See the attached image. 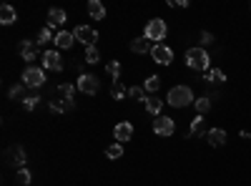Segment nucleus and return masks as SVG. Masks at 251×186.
Instances as JSON below:
<instances>
[{"label": "nucleus", "instance_id": "obj_28", "mask_svg": "<svg viewBox=\"0 0 251 186\" xmlns=\"http://www.w3.org/2000/svg\"><path fill=\"white\" fill-rule=\"evenodd\" d=\"M106 71L113 78V83H116V80H121V63H118V60H111V63L106 66Z\"/></svg>", "mask_w": 251, "mask_h": 186}, {"label": "nucleus", "instance_id": "obj_14", "mask_svg": "<svg viewBox=\"0 0 251 186\" xmlns=\"http://www.w3.org/2000/svg\"><path fill=\"white\" fill-rule=\"evenodd\" d=\"M73 40H75V35H73V33H68V30H60V33H55V48H60V51H68V48L73 46Z\"/></svg>", "mask_w": 251, "mask_h": 186}, {"label": "nucleus", "instance_id": "obj_17", "mask_svg": "<svg viewBox=\"0 0 251 186\" xmlns=\"http://www.w3.org/2000/svg\"><path fill=\"white\" fill-rule=\"evenodd\" d=\"M15 20H18V13H15V8L5 3L3 8H0V23H3V26H13Z\"/></svg>", "mask_w": 251, "mask_h": 186}, {"label": "nucleus", "instance_id": "obj_16", "mask_svg": "<svg viewBox=\"0 0 251 186\" xmlns=\"http://www.w3.org/2000/svg\"><path fill=\"white\" fill-rule=\"evenodd\" d=\"M151 40L149 38H136V40H131V51L136 53V55H143V53H151Z\"/></svg>", "mask_w": 251, "mask_h": 186}, {"label": "nucleus", "instance_id": "obj_9", "mask_svg": "<svg viewBox=\"0 0 251 186\" xmlns=\"http://www.w3.org/2000/svg\"><path fill=\"white\" fill-rule=\"evenodd\" d=\"M18 53H20V58H23L25 63H33V60H38L35 40H20V43H18Z\"/></svg>", "mask_w": 251, "mask_h": 186}, {"label": "nucleus", "instance_id": "obj_8", "mask_svg": "<svg viewBox=\"0 0 251 186\" xmlns=\"http://www.w3.org/2000/svg\"><path fill=\"white\" fill-rule=\"evenodd\" d=\"M174 131H176L174 118H169V116H158V118L153 121V133H156V136H174Z\"/></svg>", "mask_w": 251, "mask_h": 186}, {"label": "nucleus", "instance_id": "obj_10", "mask_svg": "<svg viewBox=\"0 0 251 186\" xmlns=\"http://www.w3.org/2000/svg\"><path fill=\"white\" fill-rule=\"evenodd\" d=\"M43 68L46 71H63V58L58 51H46L43 53Z\"/></svg>", "mask_w": 251, "mask_h": 186}, {"label": "nucleus", "instance_id": "obj_36", "mask_svg": "<svg viewBox=\"0 0 251 186\" xmlns=\"http://www.w3.org/2000/svg\"><path fill=\"white\" fill-rule=\"evenodd\" d=\"M171 8H188V0H169Z\"/></svg>", "mask_w": 251, "mask_h": 186}, {"label": "nucleus", "instance_id": "obj_6", "mask_svg": "<svg viewBox=\"0 0 251 186\" xmlns=\"http://www.w3.org/2000/svg\"><path fill=\"white\" fill-rule=\"evenodd\" d=\"M151 58L156 60L158 66H169L171 60H174V51L166 46V43H156V46L151 48Z\"/></svg>", "mask_w": 251, "mask_h": 186}, {"label": "nucleus", "instance_id": "obj_30", "mask_svg": "<svg viewBox=\"0 0 251 186\" xmlns=\"http://www.w3.org/2000/svg\"><path fill=\"white\" fill-rule=\"evenodd\" d=\"M128 96L136 98V101H143V103H146V98H149V96H146V91H143V86H131L128 88Z\"/></svg>", "mask_w": 251, "mask_h": 186}, {"label": "nucleus", "instance_id": "obj_2", "mask_svg": "<svg viewBox=\"0 0 251 186\" xmlns=\"http://www.w3.org/2000/svg\"><path fill=\"white\" fill-rule=\"evenodd\" d=\"M208 53L203 51V48H188L186 51V66L191 68V71H199V73H203V71H208Z\"/></svg>", "mask_w": 251, "mask_h": 186}, {"label": "nucleus", "instance_id": "obj_4", "mask_svg": "<svg viewBox=\"0 0 251 186\" xmlns=\"http://www.w3.org/2000/svg\"><path fill=\"white\" fill-rule=\"evenodd\" d=\"M23 83H25L28 88H40V86L46 83V71L38 68V66H28V68L23 71Z\"/></svg>", "mask_w": 251, "mask_h": 186}, {"label": "nucleus", "instance_id": "obj_31", "mask_svg": "<svg viewBox=\"0 0 251 186\" xmlns=\"http://www.w3.org/2000/svg\"><path fill=\"white\" fill-rule=\"evenodd\" d=\"M15 181H18L20 186H28V184H30V171H28V169H18Z\"/></svg>", "mask_w": 251, "mask_h": 186}, {"label": "nucleus", "instance_id": "obj_25", "mask_svg": "<svg viewBox=\"0 0 251 186\" xmlns=\"http://www.w3.org/2000/svg\"><path fill=\"white\" fill-rule=\"evenodd\" d=\"M50 40H55V38H53V30H50V28L46 26L43 30L38 33V40H35V46H46V43H50Z\"/></svg>", "mask_w": 251, "mask_h": 186}, {"label": "nucleus", "instance_id": "obj_19", "mask_svg": "<svg viewBox=\"0 0 251 186\" xmlns=\"http://www.w3.org/2000/svg\"><path fill=\"white\" fill-rule=\"evenodd\" d=\"M206 138H208L211 146H224V143H226V131L224 129H211L206 133Z\"/></svg>", "mask_w": 251, "mask_h": 186}, {"label": "nucleus", "instance_id": "obj_26", "mask_svg": "<svg viewBox=\"0 0 251 186\" xmlns=\"http://www.w3.org/2000/svg\"><path fill=\"white\" fill-rule=\"evenodd\" d=\"M111 96H113L116 101H121L123 96H128V88H126V86L121 83V80H116V83L111 86Z\"/></svg>", "mask_w": 251, "mask_h": 186}, {"label": "nucleus", "instance_id": "obj_32", "mask_svg": "<svg viewBox=\"0 0 251 186\" xmlns=\"http://www.w3.org/2000/svg\"><path fill=\"white\" fill-rule=\"evenodd\" d=\"M25 88H28L25 83H15V86H13V88L8 91V96H10L13 101H15V98H23V93H25Z\"/></svg>", "mask_w": 251, "mask_h": 186}, {"label": "nucleus", "instance_id": "obj_27", "mask_svg": "<svg viewBox=\"0 0 251 186\" xmlns=\"http://www.w3.org/2000/svg\"><path fill=\"white\" fill-rule=\"evenodd\" d=\"M98 60H100V53H98V48H96V46H88V48H86V63L96 66Z\"/></svg>", "mask_w": 251, "mask_h": 186}, {"label": "nucleus", "instance_id": "obj_3", "mask_svg": "<svg viewBox=\"0 0 251 186\" xmlns=\"http://www.w3.org/2000/svg\"><path fill=\"white\" fill-rule=\"evenodd\" d=\"M166 33H169V28H166V20L163 18H153L146 23L143 28V38H149V40H163Z\"/></svg>", "mask_w": 251, "mask_h": 186}, {"label": "nucleus", "instance_id": "obj_33", "mask_svg": "<svg viewBox=\"0 0 251 186\" xmlns=\"http://www.w3.org/2000/svg\"><path fill=\"white\" fill-rule=\"evenodd\" d=\"M58 93H60L63 98H73V93H75V86H71V83H63V86H58Z\"/></svg>", "mask_w": 251, "mask_h": 186}, {"label": "nucleus", "instance_id": "obj_24", "mask_svg": "<svg viewBox=\"0 0 251 186\" xmlns=\"http://www.w3.org/2000/svg\"><path fill=\"white\" fill-rule=\"evenodd\" d=\"M211 106H214V101L208 98V96H201V98H196V111H199V116H206L208 111H211Z\"/></svg>", "mask_w": 251, "mask_h": 186}, {"label": "nucleus", "instance_id": "obj_1", "mask_svg": "<svg viewBox=\"0 0 251 186\" xmlns=\"http://www.w3.org/2000/svg\"><path fill=\"white\" fill-rule=\"evenodd\" d=\"M166 101H169L174 108H186V106H191V103H196L194 101V91L188 86H174L169 91V98H166Z\"/></svg>", "mask_w": 251, "mask_h": 186}, {"label": "nucleus", "instance_id": "obj_5", "mask_svg": "<svg viewBox=\"0 0 251 186\" xmlns=\"http://www.w3.org/2000/svg\"><path fill=\"white\" fill-rule=\"evenodd\" d=\"M98 88H100V80L93 73H80V78H78V91L80 93L93 96V93H98Z\"/></svg>", "mask_w": 251, "mask_h": 186}, {"label": "nucleus", "instance_id": "obj_22", "mask_svg": "<svg viewBox=\"0 0 251 186\" xmlns=\"http://www.w3.org/2000/svg\"><path fill=\"white\" fill-rule=\"evenodd\" d=\"M206 83H216V86H221V83H226V73L224 71H219V68H214V71H208L206 73Z\"/></svg>", "mask_w": 251, "mask_h": 186}, {"label": "nucleus", "instance_id": "obj_34", "mask_svg": "<svg viewBox=\"0 0 251 186\" xmlns=\"http://www.w3.org/2000/svg\"><path fill=\"white\" fill-rule=\"evenodd\" d=\"M38 101H40L38 96H25V98H23V108H25V111H35Z\"/></svg>", "mask_w": 251, "mask_h": 186}, {"label": "nucleus", "instance_id": "obj_35", "mask_svg": "<svg viewBox=\"0 0 251 186\" xmlns=\"http://www.w3.org/2000/svg\"><path fill=\"white\" fill-rule=\"evenodd\" d=\"M211 43H214V33L203 30V33H201V46H211Z\"/></svg>", "mask_w": 251, "mask_h": 186}, {"label": "nucleus", "instance_id": "obj_13", "mask_svg": "<svg viewBox=\"0 0 251 186\" xmlns=\"http://www.w3.org/2000/svg\"><path fill=\"white\" fill-rule=\"evenodd\" d=\"M66 20H68V15H66V10H63V8H50V10H48V28L63 26Z\"/></svg>", "mask_w": 251, "mask_h": 186}, {"label": "nucleus", "instance_id": "obj_7", "mask_svg": "<svg viewBox=\"0 0 251 186\" xmlns=\"http://www.w3.org/2000/svg\"><path fill=\"white\" fill-rule=\"evenodd\" d=\"M73 35H75V40L86 43V48H88V46H96V40H98V30L91 28V26H78V28L73 30Z\"/></svg>", "mask_w": 251, "mask_h": 186}, {"label": "nucleus", "instance_id": "obj_23", "mask_svg": "<svg viewBox=\"0 0 251 186\" xmlns=\"http://www.w3.org/2000/svg\"><path fill=\"white\" fill-rule=\"evenodd\" d=\"M158 88H161V78H158V76H151V78H146V83H143V91H146V93L156 96V93H158Z\"/></svg>", "mask_w": 251, "mask_h": 186}, {"label": "nucleus", "instance_id": "obj_20", "mask_svg": "<svg viewBox=\"0 0 251 186\" xmlns=\"http://www.w3.org/2000/svg\"><path fill=\"white\" fill-rule=\"evenodd\" d=\"M88 15L93 20H103V18H106V8H103L100 0H91V3H88Z\"/></svg>", "mask_w": 251, "mask_h": 186}, {"label": "nucleus", "instance_id": "obj_11", "mask_svg": "<svg viewBox=\"0 0 251 186\" xmlns=\"http://www.w3.org/2000/svg\"><path fill=\"white\" fill-rule=\"evenodd\" d=\"M113 136H116V143H123V141H131V136H133V126L128 121H121L118 126L113 129Z\"/></svg>", "mask_w": 251, "mask_h": 186}, {"label": "nucleus", "instance_id": "obj_12", "mask_svg": "<svg viewBox=\"0 0 251 186\" xmlns=\"http://www.w3.org/2000/svg\"><path fill=\"white\" fill-rule=\"evenodd\" d=\"M8 156H10V163H13V166L25 169V149H23V146H13V149L8 151Z\"/></svg>", "mask_w": 251, "mask_h": 186}, {"label": "nucleus", "instance_id": "obj_21", "mask_svg": "<svg viewBox=\"0 0 251 186\" xmlns=\"http://www.w3.org/2000/svg\"><path fill=\"white\" fill-rule=\"evenodd\" d=\"M201 133H208V131L203 126V116H196L191 121V129H188V138H191V136H201Z\"/></svg>", "mask_w": 251, "mask_h": 186}, {"label": "nucleus", "instance_id": "obj_29", "mask_svg": "<svg viewBox=\"0 0 251 186\" xmlns=\"http://www.w3.org/2000/svg\"><path fill=\"white\" fill-rule=\"evenodd\" d=\"M106 156H108V159H113V161H116V159H121V156H123V146H121V143H111V146L106 149Z\"/></svg>", "mask_w": 251, "mask_h": 186}, {"label": "nucleus", "instance_id": "obj_18", "mask_svg": "<svg viewBox=\"0 0 251 186\" xmlns=\"http://www.w3.org/2000/svg\"><path fill=\"white\" fill-rule=\"evenodd\" d=\"M161 108H163V101L158 98V96H149V98H146V111H149L151 116H161Z\"/></svg>", "mask_w": 251, "mask_h": 186}, {"label": "nucleus", "instance_id": "obj_15", "mask_svg": "<svg viewBox=\"0 0 251 186\" xmlns=\"http://www.w3.org/2000/svg\"><path fill=\"white\" fill-rule=\"evenodd\" d=\"M75 108V98H63V101H53L50 103V111L53 113H66Z\"/></svg>", "mask_w": 251, "mask_h": 186}]
</instances>
